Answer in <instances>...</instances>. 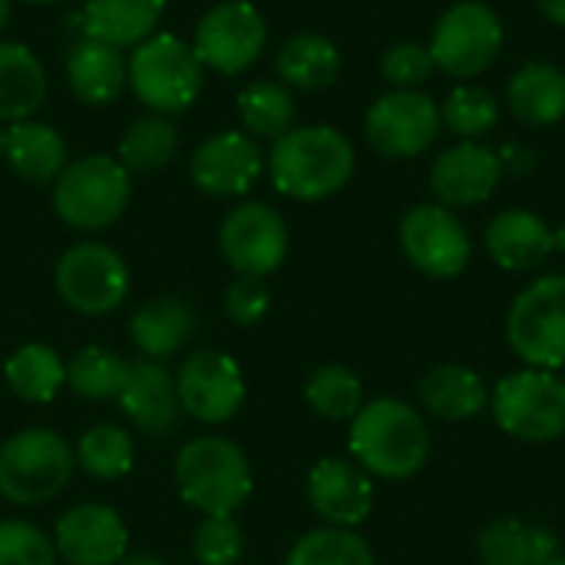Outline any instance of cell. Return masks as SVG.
<instances>
[{"mask_svg": "<svg viewBox=\"0 0 565 565\" xmlns=\"http://www.w3.org/2000/svg\"><path fill=\"white\" fill-rule=\"evenodd\" d=\"M126 367L129 361L119 358L113 348L89 344V348H79L66 361V387L86 401H109L119 394Z\"/></svg>", "mask_w": 565, "mask_h": 565, "instance_id": "836d02e7", "label": "cell"}, {"mask_svg": "<svg viewBox=\"0 0 565 565\" xmlns=\"http://www.w3.org/2000/svg\"><path fill=\"white\" fill-rule=\"evenodd\" d=\"M238 119L252 139H281L295 129V99L285 83L255 79L238 93Z\"/></svg>", "mask_w": 565, "mask_h": 565, "instance_id": "1f68e13d", "label": "cell"}, {"mask_svg": "<svg viewBox=\"0 0 565 565\" xmlns=\"http://www.w3.org/2000/svg\"><path fill=\"white\" fill-rule=\"evenodd\" d=\"M430 73H434V56L424 43L414 40L394 43L381 60V76L394 89H417L430 79Z\"/></svg>", "mask_w": 565, "mask_h": 565, "instance_id": "60d3db41", "label": "cell"}, {"mask_svg": "<svg viewBox=\"0 0 565 565\" xmlns=\"http://www.w3.org/2000/svg\"><path fill=\"white\" fill-rule=\"evenodd\" d=\"M3 162L23 182H56L66 169V142L46 122H10V129H3Z\"/></svg>", "mask_w": 565, "mask_h": 565, "instance_id": "cb8c5ba5", "label": "cell"}, {"mask_svg": "<svg viewBox=\"0 0 565 565\" xmlns=\"http://www.w3.org/2000/svg\"><path fill=\"white\" fill-rule=\"evenodd\" d=\"M179 149V129L169 116L149 113L126 126L119 139V162L129 172H156L172 162Z\"/></svg>", "mask_w": 565, "mask_h": 565, "instance_id": "d6a6232c", "label": "cell"}, {"mask_svg": "<svg viewBox=\"0 0 565 565\" xmlns=\"http://www.w3.org/2000/svg\"><path fill=\"white\" fill-rule=\"evenodd\" d=\"M275 70H278L285 86L315 93V89H324L338 79L341 50L334 40H328L321 33H298L278 50Z\"/></svg>", "mask_w": 565, "mask_h": 565, "instance_id": "f546056e", "label": "cell"}, {"mask_svg": "<svg viewBox=\"0 0 565 565\" xmlns=\"http://www.w3.org/2000/svg\"><path fill=\"white\" fill-rule=\"evenodd\" d=\"M497 156H500L503 172L530 175V172L536 169V152H533V146H526V142H507Z\"/></svg>", "mask_w": 565, "mask_h": 565, "instance_id": "7bdbcfd3", "label": "cell"}, {"mask_svg": "<svg viewBox=\"0 0 565 565\" xmlns=\"http://www.w3.org/2000/svg\"><path fill=\"white\" fill-rule=\"evenodd\" d=\"M76 463L96 480H122L136 463L132 437L116 424H96L79 437Z\"/></svg>", "mask_w": 565, "mask_h": 565, "instance_id": "d590c367", "label": "cell"}, {"mask_svg": "<svg viewBox=\"0 0 565 565\" xmlns=\"http://www.w3.org/2000/svg\"><path fill=\"white\" fill-rule=\"evenodd\" d=\"M487 252L507 271H533L556 252V232L536 212L507 209L487 228Z\"/></svg>", "mask_w": 565, "mask_h": 565, "instance_id": "44dd1931", "label": "cell"}, {"mask_svg": "<svg viewBox=\"0 0 565 565\" xmlns=\"http://www.w3.org/2000/svg\"><path fill=\"white\" fill-rule=\"evenodd\" d=\"M162 10L166 0H86L79 23H83V36L126 50V46H139L156 33Z\"/></svg>", "mask_w": 565, "mask_h": 565, "instance_id": "603a6c76", "label": "cell"}, {"mask_svg": "<svg viewBox=\"0 0 565 565\" xmlns=\"http://www.w3.org/2000/svg\"><path fill=\"white\" fill-rule=\"evenodd\" d=\"M195 331H199L195 308L175 295L152 298L129 318V338L139 348V354L149 361H166L179 354L195 338Z\"/></svg>", "mask_w": 565, "mask_h": 565, "instance_id": "7402d4cb", "label": "cell"}, {"mask_svg": "<svg viewBox=\"0 0 565 565\" xmlns=\"http://www.w3.org/2000/svg\"><path fill=\"white\" fill-rule=\"evenodd\" d=\"M305 401L315 414H321L328 420H354L358 411L364 407V387L351 367L324 364L308 377Z\"/></svg>", "mask_w": 565, "mask_h": 565, "instance_id": "e575fe53", "label": "cell"}, {"mask_svg": "<svg viewBox=\"0 0 565 565\" xmlns=\"http://www.w3.org/2000/svg\"><path fill=\"white\" fill-rule=\"evenodd\" d=\"M119 565H166V559L152 553H126V559Z\"/></svg>", "mask_w": 565, "mask_h": 565, "instance_id": "f6af8a7d", "label": "cell"}, {"mask_svg": "<svg viewBox=\"0 0 565 565\" xmlns=\"http://www.w3.org/2000/svg\"><path fill=\"white\" fill-rule=\"evenodd\" d=\"M76 450L50 427L17 430L0 447V497L13 507H43L66 490Z\"/></svg>", "mask_w": 565, "mask_h": 565, "instance_id": "277c9868", "label": "cell"}, {"mask_svg": "<svg viewBox=\"0 0 565 565\" xmlns=\"http://www.w3.org/2000/svg\"><path fill=\"white\" fill-rule=\"evenodd\" d=\"M420 401L440 420H470L487 407L490 391L477 371L463 364H440L420 381Z\"/></svg>", "mask_w": 565, "mask_h": 565, "instance_id": "f1b7e54d", "label": "cell"}, {"mask_svg": "<svg viewBox=\"0 0 565 565\" xmlns=\"http://www.w3.org/2000/svg\"><path fill=\"white\" fill-rule=\"evenodd\" d=\"M308 503L328 526L354 530L374 510L371 473L354 460L324 457L308 473Z\"/></svg>", "mask_w": 565, "mask_h": 565, "instance_id": "ffe728a7", "label": "cell"}, {"mask_svg": "<svg viewBox=\"0 0 565 565\" xmlns=\"http://www.w3.org/2000/svg\"><path fill=\"white\" fill-rule=\"evenodd\" d=\"M271 185L298 202H321L354 175V146L334 126H298L268 152Z\"/></svg>", "mask_w": 565, "mask_h": 565, "instance_id": "6da1fadb", "label": "cell"}, {"mask_svg": "<svg viewBox=\"0 0 565 565\" xmlns=\"http://www.w3.org/2000/svg\"><path fill=\"white\" fill-rule=\"evenodd\" d=\"M493 417L516 440H559L565 434V381L540 367L507 374L493 391Z\"/></svg>", "mask_w": 565, "mask_h": 565, "instance_id": "ba28073f", "label": "cell"}, {"mask_svg": "<svg viewBox=\"0 0 565 565\" xmlns=\"http://www.w3.org/2000/svg\"><path fill=\"white\" fill-rule=\"evenodd\" d=\"M182 414L202 424H225L245 404V374L225 351H195L175 371Z\"/></svg>", "mask_w": 565, "mask_h": 565, "instance_id": "9a60e30c", "label": "cell"}, {"mask_svg": "<svg viewBox=\"0 0 565 565\" xmlns=\"http://www.w3.org/2000/svg\"><path fill=\"white\" fill-rule=\"evenodd\" d=\"M268 308H271V291H268L265 278L238 275L225 291V315L242 328L258 324L268 315Z\"/></svg>", "mask_w": 565, "mask_h": 565, "instance_id": "b9f144b4", "label": "cell"}, {"mask_svg": "<svg viewBox=\"0 0 565 565\" xmlns=\"http://www.w3.org/2000/svg\"><path fill=\"white\" fill-rule=\"evenodd\" d=\"M129 63V86L142 106L159 116L185 113L205 83V66L199 63L192 43L179 40L175 33H152L139 46H132Z\"/></svg>", "mask_w": 565, "mask_h": 565, "instance_id": "5b68a950", "label": "cell"}, {"mask_svg": "<svg viewBox=\"0 0 565 565\" xmlns=\"http://www.w3.org/2000/svg\"><path fill=\"white\" fill-rule=\"evenodd\" d=\"M53 540L26 520H0V565H56Z\"/></svg>", "mask_w": 565, "mask_h": 565, "instance_id": "ab89813d", "label": "cell"}, {"mask_svg": "<svg viewBox=\"0 0 565 565\" xmlns=\"http://www.w3.org/2000/svg\"><path fill=\"white\" fill-rule=\"evenodd\" d=\"M53 546L66 565H119L129 553V530L113 507L83 503L56 520Z\"/></svg>", "mask_w": 565, "mask_h": 565, "instance_id": "2e32d148", "label": "cell"}, {"mask_svg": "<svg viewBox=\"0 0 565 565\" xmlns=\"http://www.w3.org/2000/svg\"><path fill=\"white\" fill-rule=\"evenodd\" d=\"M53 285L66 308L99 318V315L116 311L126 301L129 268L116 248L103 242H79L60 255Z\"/></svg>", "mask_w": 565, "mask_h": 565, "instance_id": "30bf717a", "label": "cell"}, {"mask_svg": "<svg viewBox=\"0 0 565 565\" xmlns=\"http://www.w3.org/2000/svg\"><path fill=\"white\" fill-rule=\"evenodd\" d=\"M477 550L483 565H550L559 556V540L523 520H497L480 533Z\"/></svg>", "mask_w": 565, "mask_h": 565, "instance_id": "83f0119b", "label": "cell"}, {"mask_svg": "<svg viewBox=\"0 0 565 565\" xmlns=\"http://www.w3.org/2000/svg\"><path fill=\"white\" fill-rule=\"evenodd\" d=\"M222 258L235 275L265 278L288 258V225L265 202H245L232 209L218 228Z\"/></svg>", "mask_w": 565, "mask_h": 565, "instance_id": "4fadbf2b", "label": "cell"}, {"mask_svg": "<svg viewBox=\"0 0 565 565\" xmlns=\"http://www.w3.org/2000/svg\"><path fill=\"white\" fill-rule=\"evenodd\" d=\"M26 3H40V7H46V3H60V0H26Z\"/></svg>", "mask_w": 565, "mask_h": 565, "instance_id": "7dc6e473", "label": "cell"}, {"mask_svg": "<svg viewBox=\"0 0 565 565\" xmlns=\"http://www.w3.org/2000/svg\"><path fill=\"white\" fill-rule=\"evenodd\" d=\"M7 387L30 404H50L66 387V361L46 344H23L3 364Z\"/></svg>", "mask_w": 565, "mask_h": 565, "instance_id": "4dcf8cb0", "label": "cell"}, {"mask_svg": "<svg viewBox=\"0 0 565 565\" xmlns=\"http://www.w3.org/2000/svg\"><path fill=\"white\" fill-rule=\"evenodd\" d=\"M7 20H10V0H0V30L7 26Z\"/></svg>", "mask_w": 565, "mask_h": 565, "instance_id": "bcb514c9", "label": "cell"}, {"mask_svg": "<svg viewBox=\"0 0 565 565\" xmlns=\"http://www.w3.org/2000/svg\"><path fill=\"white\" fill-rule=\"evenodd\" d=\"M285 565H374V553L354 530L324 526L305 533L291 546Z\"/></svg>", "mask_w": 565, "mask_h": 565, "instance_id": "8d00e7d4", "label": "cell"}, {"mask_svg": "<svg viewBox=\"0 0 565 565\" xmlns=\"http://www.w3.org/2000/svg\"><path fill=\"white\" fill-rule=\"evenodd\" d=\"M500 179H503L500 156L477 139H463L444 149L430 166V192L447 209L483 205L497 192Z\"/></svg>", "mask_w": 565, "mask_h": 565, "instance_id": "d6986e66", "label": "cell"}, {"mask_svg": "<svg viewBox=\"0 0 565 565\" xmlns=\"http://www.w3.org/2000/svg\"><path fill=\"white\" fill-rule=\"evenodd\" d=\"M265 43H268V26L258 7H252L248 0H225L215 3L195 23L192 50L205 70H215L222 76H238L258 63Z\"/></svg>", "mask_w": 565, "mask_h": 565, "instance_id": "8fae6325", "label": "cell"}, {"mask_svg": "<svg viewBox=\"0 0 565 565\" xmlns=\"http://www.w3.org/2000/svg\"><path fill=\"white\" fill-rule=\"evenodd\" d=\"M510 113L526 126H556L565 116V70L556 63H526L507 86Z\"/></svg>", "mask_w": 565, "mask_h": 565, "instance_id": "4316f807", "label": "cell"}, {"mask_svg": "<svg viewBox=\"0 0 565 565\" xmlns=\"http://www.w3.org/2000/svg\"><path fill=\"white\" fill-rule=\"evenodd\" d=\"M179 497L205 516H232L252 497V467L238 444L225 437H195L175 457Z\"/></svg>", "mask_w": 565, "mask_h": 565, "instance_id": "3957f363", "label": "cell"}, {"mask_svg": "<svg viewBox=\"0 0 565 565\" xmlns=\"http://www.w3.org/2000/svg\"><path fill=\"white\" fill-rule=\"evenodd\" d=\"M550 565H565V553H559V556H556Z\"/></svg>", "mask_w": 565, "mask_h": 565, "instance_id": "c3c4849f", "label": "cell"}, {"mask_svg": "<svg viewBox=\"0 0 565 565\" xmlns=\"http://www.w3.org/2000/svg\"><path fill=\"white\" fill-rule=\"evenodd\" d=\"M132 199L129 169L113 156L70 162L53 182V209L76 232H103L122 218Z\"/></svg>", "mask_w": 565, "mask_h": 565, "instance_id": "8992f818", "label": "cell"}, {"mask_svg": "<svg viewBox=\"0 0 565 565\" xmlns=\"http://www.w3.org/2000/svg\"><path fill=\"white\" fill-rule=\"evenodd\" d=\"M351 457L371 477L407 480L430 457V430L411 404L381 397L351 420Z\"/></svg>", "mask_w": 565, "mask_h": 565, "instance_id": "7a4b0ae2", "label": "cell"}, {"mask_svg": "<svg viewBox=\"0 0 565 565\" xmlns=\"http://www.w3.org/2000/svg\"><path fill=\"white\" fill-rule=\"evenodd\" d=\"M116 401H119L122 417L139 434H149V437H172L182 420L175 374L162 361H149V358L129 361Z\"/></svg>", "mask_w": 565, "mask_h": 565, "instance_id": "ac0fdd59", "label": "cell"}, {"mask_svg": "<svg viewBox=\"0 0 565 565\" xmlns=\"http://www.w3.org/2000/svg\"><path fill=\"white\" fill-rule=\"evenodd\" d=\"M46 99V73L26 43L0 40V122L30 119Z\"/></svg>", "mask_w": 565, "mask_h": 565, "instance_id": "484cf974", "label": "cell"}, {"mask_svg": "<svg viewBox=\"0 0 565 565\" xmlns=\"http://www.w3.org/2000/svg\"><path fill=\"white\" fill-rule=\"evenodd\" d=\"M66 79L86 106H106L129 86V63L116 46L83 36L66 56Z\"/></svg>", "mask_w": 565, "mask_h": 565, "instance_id": "d4e9b609", "label": "cell"}, {"mask_svg": "<svg viewBox=\"0 0 565 565\" xmlns=\"http://www.w3.org/2000/svg\"><path fill=\"white\" fill-rule=\"evenodd\" d=\"M434 66L454 79H470L490 70L503 50V23L483 0H460L447 7L427 43Z\"/></svg>", "mask_w": 565, "mask_h": 565, "instance_id": "9c48e42d", "label": "cell"}, {"mask_svg": "<svg viewBox=\"0 0 565 565\" xmlns=\"http://www.w3.org/2000/svg\"><path fill=\"white\" fill-rule=\"evenodd\" d=\"M0 159H3V132H0Z\"/></svg>", "mask_w": 565, "mask_h": 565, "instance_id": "681fc988", "label": "cell"}, {"mask_svg": "<svg viewBox=\"0 0 565 565\" xmlns=\"http://www.w3.org/2000/svg\"><path fill=\"white\" fill-rule=\"evenodd\" d=\"M507 341L526 367H565V275H543L513 298Z\"/></svg>", "mask_w": 565, "mask_h": 565, "instance_id": "52a82bcc", "label": "cell"}, {"mask_svg": "<svg viewBox=\"0 0 565 565\" xmlns=\"http://www.w3.org/2000/svg\"><path fill=\"white\" fill-rule=\"evenodd\" d=\"M497 119H500V106H497L493 93L483 86H470V83L457 86L447 96V103L440 106V122L450 132H457L460 139L487 136L497 126Z\"/></svg>", "mask_w": 565, "mask_h": 565, "instance_id": "74e56055", "label": "cell"}, {"mask_svg": "<svg viewBox=\"0 0 565 565\" xmlns=\"http://www.w3.org/2000/svg\"><path fill=\"white\" fill-rule=\"evenodd\" d=\"M265 169L262 146L248 132H218L205 139L189 162V175L199 192L215 199H238L245 195Z\"/></svg>", "mask_w": 565, "mask_h": 565, "instance_id": "e0dca14e", "label": "cell"}, {"mask_svg": "<svg viewBox=\"0 0 565 565\" xmlns=\"http://www.w3.org/2000/svg\"><path fill=\"white\" fill-rule=\"evenodd\" d=\"M440 106L420 89H391L377 96L364 116V136L387 159L424 156L440 132Z\"/></svg>", "mask_w": 565, "mask_h": 565, "instance_id": "7c38bea8", "label": "cell"}, {"mask_svg": "<svg viewBox=\"0 0 565 565\" xmlns=\"http://www.w3.org/2000/svg\"><path fill=\"white\" fill-rule=\"evenodd\" d=\"M407 262L427 278H457L470 262V235L447 205H414L397 228Z\"/></svg>", "mask_w": 565, "mask_h": 565, "instance_id": "5bb4252c", "label": "cell"}, {"mask_svg": "<svg viewBox=\"0 0 565 565\" xmlns=\"http://www.w3.org/2000/svg\"><path fill=\"white\" fill-rule=\"evenodd\" d=\"M245 553V533L235 516H205L192 533V556L199 565H235Z\"/></svg>", "mask_w": 565, "mask_h": 565, "instance_id": "f35d334b", "label": "cell"}, {"mask_svg": "<svg viewBox=\"0 0 565 565\" xmlns=\"http://www.w3.org/2000/svg\"><path fill=\"white\" fill-rule=\"evenodd\" d=\"M536 3L556 26H565V0H536Z\"/></svg>", "mask_w": 565, "mask_h": 565, "instance_id": "ee69618b", "label": "cell"}]
</instances>
